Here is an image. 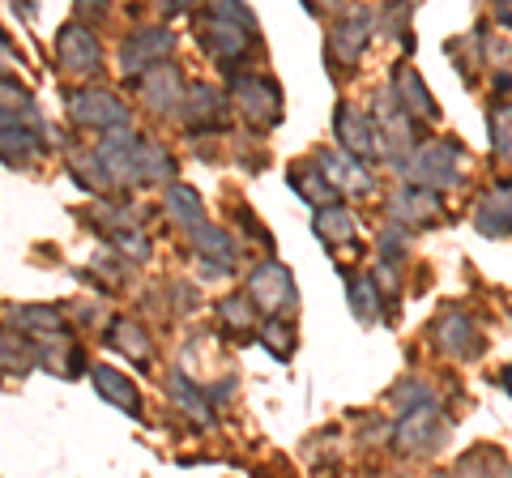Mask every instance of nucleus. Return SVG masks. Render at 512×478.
Instances as JSON below:
<instances>
[{
  "label": "nucleus",
  "mask_w": 512,
  "mask_h": 478,
  "mask_svg": "<svg viewBox=\"0 0 512 478\" xmlns=\"http://www.w3.org/2000/svg\"><path fill=\"white\" fill-rule=\"evenodd\" d=\"M201 35L205 47L214 52L218 65L235 69L239 60L252 52V39H256V18L244 5H210L201 18Z\"/></svg>",
  "instance_id": "obj_1"
},
{
  "label": "nucleus",
  "mask_w": 512,
  "mask_h": 478,
  "mask_svg": "<svg viewBox=\"0 0 512 478\" xmlns=\"http://www.w3.org/2000/svg\"><path fill=\"white\" fill-rule=\"evenodd\" d=\"M39 129H43V116H39L35 103L30 107L0 103V158H5L9 167H26L43 146Z\"/></svg>",
  "instance_id": "obj_2"
},
{
  "label": "nucleus",
  "mask_w": 512,
  "mask_h": 478,
  "mask_svg": "<svg viewBox=\"0 0 512 478\" xmlns=\"http://www.w3.org/2000/svg\"><path fill=\"white\" fill-rule=\"evenodd\" d=\"M402 171L410 175V184L414 188H453L461 175H457V146L453 141H423L419 150H414L406 163H402Z\"/></svg>",
  "instance_id": "obj_3"
},
{
  "label": "nucleus",
  "mask_w": 512,
  "mask_h": 478,
  "mask_svg": "<svg viewBox=\"0 0 512 478\" xmlns=\"http://www.w3.org/2000/svg\"><path fill=\"white\" fill-rule=\"evenodd\" d=\"M64 103H69V120L82 124V129H99L103 137L116 129H128V107L111 90H99V86L73 90Z\"/></svg>",
  "instance_id": "obj_4"
},
{
  "label": "nucleus",
  "mask_w": 512,
  "mask_h": 478,
  "mask_svg": "<svg viewBox=\"0 0 512 478\" xmlns=\"http://www.w3.org/2000/svg\"><path fill=\"white\" fill-rule=\"evenodd\" d=\"M231 99L244 116L256 124V129H269V124L282 120V90L274 77H261V73H239L231 82Z\"/></svg>",
  "instance_id": "obj_5"
},
{
  "label": "nucleus",
  "mask_w": 512,
  "mask_h": 478,
  "mask_svg": "<svg viewBox=\"0 0 512 478\" xmlns=\"http://www.w3.org/2000/svg\"><path fill=\"white\" fill-rule=\"evenodd\" d=\"M56 65L73 77H94L103 69V47L86 22H64L56 35Z\"/></svg>",
  "instance_id": "obj_6"
},
{
  "label": "nucleus",
  "mask_w": 512,
  "mask_h": 478,
  "mask_svg": "<svg viewBox=\"0 0 512 478\" xmlns=\"http://www.w3.org/2000/svg\"><path fill=\"white\" fill-rule=\"evenodd\" d=\"M248 299L269 316V321L282 316L286 308H295V278H291V269L278 265V261L256 265L248 274Z\"/></svg>",
  "instance_id": "obj_7"
},
{
  "label": "nucleus",
  "mask_w": 512,
  "mask_h": 478,
  "mask_svg": "<svg viewBox=\"0 0 512 478\" xmlns=\"http://www.w3.org/2000/svg\"><path fill=\"white\" fill-rule=\"evenodd\" d=\"M171 47H175V39H171V30H163V26L133 30V35L124 39V47H120V69L141 82V77H146L154 65H167Z\"/></svg>",
  "instance_id": "obj_8"
},
{
  "label": "nucleus",
  "mask_w": 512,
  "mask_h": 478,
  "mask_svg": "<svg viewBox=\"0 0 512 478\" xmlns=\"http://www.w3.org/2000/svg\"><path fill=\"white\" fill-rule=\"evenodd\" d=\"M137 146H141V137H137L133 129H116V133H107V137L99 141L94 158L103 163V171H107L111 184H141V180H137Z\"/></svg>",
  "instance_id": "obj_9"
},
{
  "label": "nucleus",
  "mask_w": 512,
  "mask_h": 478,
  "mask_svg": "<svg viewBox=\"0 0 512 478\" xmlns=\"http://www.w3.org/2000/svg\"><path fill=\"white\" fill-rule=\"evenodd\" d=\"M333 133H338L342 150H346L350 158H376V154H380V133H376V124H372V116H363L359 107L342 103L338 116H333Z\"/></svg>",
  "instance_id": "obj_10"
},
{
  "label": "nucleus",
  "mask_w": 512,
  "mask_h": 478,
  "mask_svg": "<svg viewBox=\"0 0 512 478\" xmlns=\"http://www.w3.org/2000/svg\"><path fill=\"white\" fill-rule=\"evenodd\" d=\"M440 440H444V419H440L436 406L410 410L393 427V444L402 453H423V449H431V444H440Z\"/></svg>",
  "instance_id": "obj_11"
},
{
  "label": "nucleus",
  "mask_w": 512,
  "mask_h": 478,
  "mask_svg": "<svg viewBox=\"0 0 512 478\" xmlns=\"http://www.w3.org/2000/svg\"><path fill=\"white\" fill-rule=\"evenodd\" d=\"M184 129L188 133H222L227 129V99L214 86H188L184 94Z\"/></svg>",
  "instance_id": "obj_12"
},
{
  "label": "nucleus",
  "mask_w": 512,
  "mask_h": 478,
  "mask_svg": "<svg viewBox=\"0 0 512 478\" xmlns=\"http://www.w3.org/2000/svg\"><path fill=\"white\" fill-rule=\"evenodd\" d=\"M94 227H99L107 235V244L124 252V257H133V261H146L150 257V239L146 231L137 227V218L133 214H124V210H99L94 214Z\"/></svg>",
  "instance_id": "obj_13"
},
{
  "label": "nucleus",
  "mask_w": 512,
  "mask_h": 478,
  "mask_svg": "<svg viewBox=\"0 0 512 478\" xmlns=\"http://www.w3.org/2000/svg\"><path fill=\"white\" fill-rule=\"evenodd\" d=\"M137 90H141V99H146L150 111H175V107H184V94H188L184 77H180V69H175V65H154L137 82Z\"/></svg>",
  "instance_id": "obj_14"
},
{
  "label": "nucleus",
  "mask_w": 512,
  "mask_h": 478,
  "mask_svg": "<svg viewBox=\"0 0 512 478\" xmlns=\"http://www.w3.org/2000/svg\"><path fill=\"white\" fill-rule=\"evenodd\" d=\"M436 346L453 359H474L483 350V338H478V325L466 312H444L436 321Z\"/></svg>",
  "instance_id": "obj_15"
},
{
  "label": "nucleus",
  "mask_w": 512,
  "mask_h": 478,
  "mask_svg": "<svg viewBox=\"0 0 512 478\" xmlns=\"http://www.w3.org/2000/svg\"><path fill=\"white\" fill-rule=\"evenodd\" d=\"M316 163H320V175L329 180L333 193H367L372 188V175L363 171L359 158H342V154H333V150H320L316 154Z\"/></svg>",
  "instance_id": "obj_16"
},
{
  "label": "nucleus",
  "mask_w": 512,
  "mask_h": 478,
  "mask_svg": "<svg viewBox=\"0 0 512 478\" xmlns=\"http://www.w3.org/2000/svg\"><path fill=\"white\" fill-rule=\"evenodd\" d=\"M13 329H22L26 338H39V342H69L73 333L64 325V316L56 308H43V304H26V308H13Z\"/></svg>",
  "instance_id": "obj_17"
},
{
  "label": "nucleus",
  "mask_w": 512,
  "mask_h": 478,
  "mask_svg": "<svg viewBox=\"0 0 512 478\" xmlns=\"http://www.w3.org/2000/svg\"><path fill=\"white\" fill-rule=\"evenodd\" d=\"M90 376H94V389H99L111 406H120V410H128V414H141V393L133 389V380H128L124 372L99 363V368H90Z\"/></svg>",
  "instance_id": "obj_18"
},
{
  "label": "nucleus",
  "mask_w": 512,
  "mask_h": 478,
  "mask_svg": "<svg viewBox=\"0 0 512 478\" xmlns=\"http://www.w3.org/2000/svg\"><path fill=\"white\" fill-rule=\"evenodd\" d=\"M192 235V248H197V257L205 265H222V269H235V244H231V235L214 227V222H201L197 231H188Z\"/></svg>",
  "instance_id": "obj_19"
},
{
  "label": "nucleus",
  "mask_w": 512,
  "mask_h": 478,
  "mask_svg": "<svg viewBox=\"0 0 512 478\" xmlns=\"http://www.w3.org/2000/svg\"><path fill=\"white\" fill-rule=\"evenodd\" d=\"M367 30H372V22H367V18H350V22H342V26H333V35H329V56L338 60L342 69L359 65V52H363V43H367Z\"/></svg>",
  "instance_id": "obj_20"
},
{
  "label": "nucleus",
  "mask_w": 512,
  "mask_h": 478,
  "mask_svg": "<svg viewBox=\"0 0 512 478\" xmlns=\"http://www.w3.org/2000/svg\"><path fill=\"white\" fill-rule=\"evenodd\" d=\"M440 210V197L431 193V188H402V193H393L389 201V214L393 222H427V218H436Z\"/></svg>",
  "instance_id": "obj_21"
},
{
  "label": "nucleus",
  "mask_w": 512,
  "mask_h": 478,
  "mask_svg": "<svg viewBox=\"0 0 512 478\" xmlns=\"http://www.w3.org/2000/svg\"><path fill=\"white\" fill-rule=\"evenodd\" d=\"M393 94H397V103H402L410 116H419V120H436V116H440V111H436V99L427 94V86L419 82V73H414V69H402V73H397Z\"/></svg>",
  "instance_id": "obj_22"
},
{
  "label": "nucleus",
  "mask_w": 512,
  "mask_h": 478,
  "mask_svg": "<svg viewBox=\"0 0 512 478\" xmlns=\"http://www.w3.org/2000/svg\"><path fill=\"white\" fill-rule=\"evenodd\" d=\"M167 389H171V402L180 406L184 414L197 427H214V406L205 402V393L197 389V385H188L184 380V372H171V380H167Z\"/></svg>",
  "instance_id": "obj_23"
},
{
  "label": "nucleus",
  "mask_w": 512,
  "mask_h": 478,
  "mask_svg": "<svg viewBox=\"0 0 512 478\" xmlns=\"http://www.w3.org/2000/svg\"><path fill=\"white\" fill-rule=\"evenodd\" d=\"M30 368H35V346H30L13 325H0V372L26 376Z\"/></svg>",
  "instance_id": "obj_24"
},
{
  "label": "nucleus",
  "mask_w": 512,
  "mask_h": 478,
  "mask_svg": "<svg viewBox=\"0 0 512 478\" xmlns=\"http://www.w3.org/2000/svg\"><path fill=\"white\" fill-rule=\"evenodd\" d=\"M359 231L355 214L346 210V205H329V210H316V235L325 239V244H350Z\"/></svg>",
  "instance_id": "obj_25"
},
{
  "label": "nucleus",
  "mask_w": 512,
  "mask_h": 478,
  "mask_svg": "<svg viewBox=\"0 0 512 478\" xmlns=\"http://www.w3.org/2000/svg\"><path fill=\"white\" fill-rule=\"evenodd\" d=\"M286 184H291L295 193H299L303 201H308V205H316V210H329L333 197H338V193H333V188H329L325 175H316L312 167H295L291 175H286Z\"/></svg>",
  "instance_id": "obj_26"
},
{
  "label": "nucleus",
  "mask_w": 512,
  "mask_h": 478,
  "mask_svg": "<svg viewBox=\"0 0 512 478\" xmlns=\"http://www.w3.org/2000/svg\"><path fill=\"white\" fill-rule=\"evenodd\" d=\"M111 342H116V350H124L133 363H141V368L150 363V333L137 321H111Z\"/></svg>",
  "instance_id": "obj_27"
},
{
  "label": "nucleus",
  "mask_w": 512,
  "mask_h": 478,
  "mask_svg": "<svg viewBox=\"0 0 512 478\" xmlns=\"http://www.w3.org/2000/svg\"><path fill=\"white\" fill-rule=\"evenodd\" d=\"M171 175H175V158L167 154V146L141 141L137 146V180H171Z\"/></svg>",
  "instance_id": "obj_28"
},
{
  "label": "nucleus",
  "mask_w": 512,
  "mask_h": 478,
  "mask_svg": "<svg viewBox=\"0 0 512 478\" xmlns=\"http://www.w3.org/2000/svg\"><path fill=\"white\" fill-rule=\"evenodd\" d=\"M167 210H171V218L180 222V227H188V231H197L201 222H205L201 197L192 193V188H184V184H171V188H167Z\"/></svg>",
  "instance_id": "obj_29"
},
{
  "label": "nucleus",
  "mask_w": 512,
  "mask_h": 478,
  "mask_svg": "<svg viewBox=\"0 0 512 478\" xmlns=\"http://www.w3.org/2000/svg\"><path fill=\"white\" fill-rule=\"evenodd\" d=\"M346 295H350V308H355V316L363 325H372V321H380V291H376V282L372 278H350V286H346Z\"/></svg>",
  "instance_id": "obj_30"
},
{
  "label": "nucleus",
  "mask_w": 512,
  "mask_h": 478,
  "mask_svg": "<svg viewBox=\"0 0 512 478\" xmlns=\"http://www.w3.org/2000/svg\"><path fill=\"white\" fill-rule=\"evenodd\" d=\"M218 316H222V325H227L231 333H248L256 329V304L248 295H227L218 304Z\"/></svg>",
  "instance_id": "obj_31"
},
{
  "label": "nucleus",
  "mask_w": 512,
  "mask_h": 478,
  "mask_svg": "<svg viewBox=\"0 0 512 478\" xmlns=\"http://www.w3.org/2000/svg\"><path fill=\"white\" fill-rule=\"evenodd\" d=\"M491 146L504 163H512V107L508 103H500L491 111Z\"/></svg>",
  "instance_id": "obj_32"
},
{
  "label": "nucleus",
  "mask_w": 512,
  "mask_h": 478,
  "mask_svg": "<svg viewBox=\"0 0 512 478\" xmlns=\"http://www.w3.org/2000/svg\"><path fill=\"white\" fill-rule=\"evenodd\" d=\"M261 342L269 346V355L291 359V350H295V333H286L282 316H274V321H265V325H261Z\"/></svg>",
  "instance_id": "obj_33"
},
{
  "label": "nucleus",
  "mask_w": 512,
  "mask_h": 478,
  "mask_svg": "<svg viewBox=\"0 0 512 478\" xmlns=\"http://www.w3.org/2000/svg\"><path fill=\"white\" fill-rule=\"evenodd\" d=\"M393 406L402 414H410V410H423V406H436V402H431V389L423 380H406L402 389H393Z\"/></svg>",
  "instance_id": "obj_34"
},
{
  "label": "nucleus",
  "mask_w": 512,
  "mask_h": 478,
  "mask_svg": "<svg viewBox=\"0 0 512 478\" xmlns=\"http://www.w3.org/2000/svg\"><path fill=\"white\" fill-rule=\"evenodd\" d=\"M380 252H384V261H393V257H406V231L402 227H389L380 235Z\"/></svg>",
  "instance_id": "obj_35"
},
{
  "label": "nucleus",
  "mask_w": 512,
  "mask_h": 478,
  "mask_svg": "<svg viewBox=\"0 0 512 478\" xmlns=\"http://www.w3.org/2000/svg\"><path fill=\"white\" fill-rule=\"evenodd\" d=\"M457 478H491V470H487L483 457H470V461H461L457 466Z\"/></svg>",
  "instance_id": "obj_36"
},
{
  "label": "nucleus",
  "mask_w": 512,
  "mask_h": 478,
  "mask_svg": "<svg viewBox=\"0 0 512 478\" xmlns=\"http://www.w3.org/2000/svg\"><path fill=\"white\" fill-rule=\"evenodd\" d=\"M13 60H18V52H13V43H9L5 35H0V77L9 73V65H13Z\"/></svg>",
  "instance_id": "obj_37"
},
{
  "label": "nucleus",
  "mask_w": 512,
  "mask_h": 478,
  "mask_svg": "<svg viewBox=\"0 0 512 478\" xmlns=\"http://www.w3.org/2000/svg\"><path fill=\"white\" fill-rule=\"evenodd\" d=\"M495 22H500V26H512V0H508V5L495 9Z\"/></svg>",
  "instance_id": "obj_38"
},
{
  "label": "nucleus",
  "mask_w": 512,
  "mask_h": 478,
  "mask_svg": "<svg viewBox=\"0 0 512 478\" xmlns=\"http://www.w3.org/2000/svg\"><path fill=\"white\" fill-rule=\"evenodd\" d=\"M500 385H504V393L512 397V368H504V372H500Z\"/></svg>",
  "instance_id": "obj_39"
},
{
  "label": "nucleus",
  "mask_w": 512,
  "mask_h": 478,
  "mask_svg": "<svg viewBox=\"0 0 512 478\" xmlns=\"http://www.w3.org/2000/svg\"><path fill=\"white\" fill-rule=\"evenodd\" d=\"M436 478H444V474H436Z\"/></svg>",
  "instance_id": "obj_40"
}]
</instances>
